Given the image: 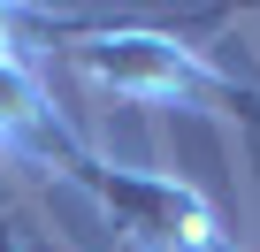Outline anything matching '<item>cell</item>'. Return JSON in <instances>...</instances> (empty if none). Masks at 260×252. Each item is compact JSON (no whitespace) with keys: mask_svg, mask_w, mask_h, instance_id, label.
Returning a JSON list of instances; mask_svg holds the SVG:
<instances>
[{"mask_svg":"<svg viewBox=\"0 0 260 252\" xmlns=\"http://www.w3.org/2000/svg\"><path fill=\"white\" fill-rule=\"evenodd\" d=\"M77 61L92 84L138 99V107H199L214 122H245L260 130V92L214 61H199L191 46H176L169 31H130V23H100L77 39Z\"/></svg>","mask_w":260,"mask_h":252,"instance_id":"6da1fadb","label":"cell"},{"mask_svg":"<svg viewBox=\"0 0 260 252\" xmlns=\"http://www.w3.org/2000/svg\"><path fill=\"white\" fill-rule=\"evenodd\" d=\"M69 184H84L107 222L138 244V252H237L214 222V206L184 184V176H161V168H122V161H100L92 146H77L61 161Z\"/></svg>","mask_w":260,"mask_h":252,"instance_id":"7a4b0ae2","label":"cell"},{"mask_svg":"<svg viewBox=\"0 0 260 252\" xmlns=\"http://www.w3.org/2000/svg\"><path fill=\"white\" fill-rule=\"evenodd\" d=\"M16 23H23L16 8H0V54H8V31H16Z\"/></svg>","mask_w":260,"mask_h":252,"instance_id":"3957f363","label":"cell"}]
</instances>
